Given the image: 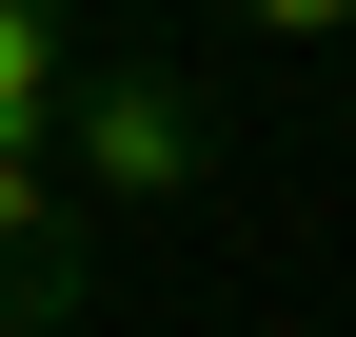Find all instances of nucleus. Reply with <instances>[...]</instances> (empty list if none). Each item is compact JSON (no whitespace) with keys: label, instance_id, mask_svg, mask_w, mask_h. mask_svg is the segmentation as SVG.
<instances>
[{"label":"nucleus","instance_id":"obj_1","mask_svg":"<svg viewBox=\"0 0 356 337\" xmlns=\"http://www.w3.org/2000/svg\"><path fill=\"white\" fill-rule=\"evenodd\" d=\"M79 198H119V219H178V198L218 179V119H198V79L178 60H79Z\"/></svg>","mask_w":356,"mask_h":337},{"label":"nucleus","instance_id":"obj_2","mask_svg":"<svg viewBox=\"0 0 356 337\" xmlns=\"http://www.w3.org/2000/svg\"><path fill=\"white\" fill-rule=\"evenodd\" d=\"M60 318H79V179L0 159V337H60Z\"/></svg>","mask_w":356,"mask_h":337},{"label":"nucleus","instance_id":"obj_3","mask_svg":"<svg viewBox=\"0 0 356 337\" xmlns=\"http://www.w3.org/2000/svg\"><path fill=\"white\" fill-rule=\"evenodd\" d=\"M60 119H79V20L0 0V159H60Z\"/></svg>","mask_w":356,"mask_h":337},{"label":"nucleus","instance_id":"obj_4","mask_svg":"<svg viewBox=\"0 0 356 337\" xmlns=\"http://www.w3.org/2000/svg\"><path fill=\"white\" fill-rule=\"evenodd\" d=\"M238 40H356V0H218Z\"/></svg>","mask_w":356,"mask_h":337}]
</instances>
